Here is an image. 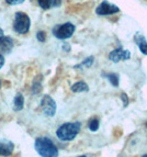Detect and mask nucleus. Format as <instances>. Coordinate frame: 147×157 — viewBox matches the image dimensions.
I'll list each match as a JSON object with an SVG mask.
<instances>
[{"mask_svg":"<svg viewBox=\"0 0 147 157\" xmlns=\"http://www.w3.org/2000/svg\"><path fill=\"white\" fill-rule=\"evenodd\" d=\"M35 149L42 157H58V149L47 137H39L35 141Z\"/></svg>","mask_w":147,"mask_h":157,"instance_id":"nucleus-1","label":"nucleus"},{"mask_svg":"<svg viewBox=\"0 0 147 157\" xmlns=\"http://www.w3.org/2000/svg\"><path fill=\"white\" fill-rule=\"evenodd\" d=\"M80 131V123L73 122V123H65L59 126L56 132L57 137L62 141H71L77 136Z\"/></svg>","mask_w":147,"mask_h":157,"instance_id":"nucleus-2","label":"nucleus"},{"mask_svg":"<svg viewBox=\"0 0 147 157\" xmlns=\"http://www.w3.org/2000/svg\"><path fill=\"white\" fill-rule=\"evenodd\" d=\"M74 32H75V25L69 23V22L64 24H57L53 29V34L57 39H61V40H65L70 37L74 34Z\"/></svg>","mask_w":147,"mask_h":157,"instance_id":"nucleus-4","label":"nucleus"},{"mask_svg":"<svg viewBox=\"0 0 147 157\" xmlns=\"http://www.w3.org/2000/svg\"><path fill=\"white\" fill-rule=\"evenodd\" d=\"M89 128L90 131L92 132H96L99 128V121L97 120V119H93V120H91L89 122Z\"/></svg>","mask_w":147,"mask_h":157,"instance_id":"nucleus-15","label":"nucleus"},{"mask_svg":"<svg viewBox=\"0 0 147 157\" xmlns=\"http://www.w3.org/2000/svg\"><path fill=\"white\" fill-rule=\"evenodd\" d=\"M3 64H5V57H3V55L0 54V68L2 67Z\"/></svg>","mask_w":147,"mask_h":157,"instance_id":"nucleus-21","label":"nucleus"},{"mask_svg":"<svg viewBox=\"0 0 147 157\" xmlns=\"http://www.w3.org/2000/svg\"><path fill=\"white\" fill-rule=\"evenodd\" d=\"M121 98H122V100H123V102H124V107H126V105H127V103H129V100H127L126 94H121Z\"/></svg>","mask_w":147,"mask_h":157,"instance_id":"nucleus-20","label":"nucleus"},{"mask_svg":"<svg viewBox=\"0 0 147 157\" xmlns=\"http://www.w3.org/2000/svg\"><path fill=\"white\" fill-rule=\"evenodd\" d=\"M146 126H147V123H146Z\"/></svg>","mask_w":147,"mask_h":157,"instance_id":"nucleus-25","label":"nucleus"},{"mask_svg":"<svg viewBox=\"0 0 147 157\" xmlns=\"http://www.w3.org/2000/svg\"><path fill=\"white\" fill-rule=\"evenodd\" d=\"M78 157H86V156H78Z\"/></svg>","mask_w":147,"mask_h":157,"instance_id":"nucleus-23","label":"nucleus"},{"mask_svg":"<svg viewBox=\"0 0 147 157\" xmlns=\"http://www.w3.org/2000/svg\"><path fill=\"white\" fill-rule=\"evenodd\" d=\"M41 107L43 109V112L48 117H53L56 112V103L50 96H44L41 101Z\"/></svg>","mask_w":147,"mask_h":157,"instance_id":"nucleus-5","label":"nucleus"},{"mask_svg":"<svg viewBox=\"0 0 147 157\" xmlns=\"http://www.w3.org/2000/svg\"><path fill=\"white\" fill-rule=\"evenodd\" d=\"M119 11H120V9L116 6L109 3L108 1H103L97 8L96 12H97V14H100V16H108V14H113V13H116Z\"/></svg>","mask_w":147,"mask_h":157,"instance_id":"nucleus-6","label":"nucleus"},{"mask_svg":"<svg viewBox=\"0 0 147 157\" xmlns=\"http://www.w3.org/2000/svg\"><path fill=\"white\" fill-rule=\"evenodd\" d=\"M135 42L138 45L141 52H142L143 54H145V55H147V42L145 41L144 37H143L142 35H136V36H135Z\"/></svg>","mask_w":147,"mask_h":157,"instance_id":"nucleus-11","label":"nucleus"},{"mask_svg":"<svg viewBox=\"0 0 147 157\" xmlns=\"http://www.w3.org/2000/svg\"><path fill=\"white\" fill-rule=\"evenodd\" d=\"M30 18L28 14L24 12H17L16 18H14V22H13V29L17 33L19 34H24L26 32H29L30 30Z\"/></svg>","mask_w":147,"mask_h":157,"instance_id":"nucleus-3","label":"nucleus"},{"mask_svg":"<svg viewBox=\"0 0 147 157\" xmlns=\"http://www.w3.org/2000/svg\"><path fill=\"white\" fill-rule=\"evenodd\" d=\"M37 2L41 6V8L46 10V9H50L52 7L53 0H37Z\"/></svg>","mask_w":147,"mask_h":157,"instance_id":"nucleus-13","label":"nucleus"},{"mask_svg":"<svg viewBox=\"0 0 147 157\" xmlns=\"http://www.w3.org/2000/svg\"><path fill=\"white\" fill-rule=\"evenodd\" d=\"M92 63H93V57H89V58H87L86 60H84V63H81L80 65L76 66V67H81V66H87V67H90V66L92 65Z\"/></svg>","mask_w":147,"mask_h":157,"instance_id":"nucleus-16","label":"nucleus"},{"mask_svg":"<svg viewBox=\"0 0 147 157\" xmlns=\"http://www.w3.org/2000/svg\"><path fill=\"white\" fill-rule=\"evenodd\" d=\"M2 36H3V31L0 29V37H2Z\"/></svg>","mask_w":147,"mask_h":157,"instance_id":"nucleus-22","label":"nucleus"},{"mask_svg":"<svg viewBox=\"0 0 147 157\" xmlns=\"http://www.w3.org/2000/svg\"><path fill=\"white\" fill-rule=\"evenodd\" d=\"M89 88H88V85L84 81H78L76 84H74L71 86V91L74 92H82V91H88Z\"/></svg>","mask_w":147,"mask_h":157,"instance_id":"nucleus-12","label":"nucleus"},{"mask_svg":"<svg viewBox=\"0 0 147 157\" xmlns=\"http://www.w3.org/2000/svg\"><path fill=\"white\" fill-rule=\"evenodd\" d=\"M23 105H24V98L21 94H18L14 97L13 100V110L14 111H20L23 109Z\"/></svg>","mask_w":147,"mask_h":157,"instance_id":"nucleus-10","label":"nucleus"},{"mask_svg":"<svg viewBox=\"0 0 147 157\" xmlns=\"http://www.w3.org/2000/svg\"><path fill=\"white\" fill-rule=\"evenodd\" d=\"M13 47V41L11 37L2 36L0 37V54L2 53H9Z\"/></svg>","mask_w":147,"mask_h":157,"instance_id":"nucleus-8","label":"nucleus"},{"mask_svg":"<svg viewBox=\"0 0 147 157\" xmlns=\"http://www.w3.org/2000/svg\"><path fill=\"white\" fill-rule=\"evenodd\" d=\"M131 57V53L129 51H125L123 48H116V50L112 51L109 55L110 60H112L113 63H118L121 60H126Z\"/></svg>","mask_w":147,"mask_h":157,"instance_id":"nucleus-7","label":"nucleus"},{"mask_svg":"<svg viewBox=\"0 0 147 157\" xmlns=\"http://www.w3.org/2000/svg\"><path fill=\"white\" fill-rule=\"evenodd\" d=\"M143 157H147V155H145V156H143Z\"/></svg>","mask_w":147,"mask_h":157,"instance_id":"nucleus-24","label":"nucleus"},{"mask_svg":"<svg viewBox=\"0 0 147 157\" xmlns=\"http://www.w3.org/2000/svg\"><path fill=\"white\" fill-rule=\"evenodd\" d=\"M40 90H41V84L34 82V85H33V92H34V94H37Z\"/></svg>","mask_w":147,"mask_h":157,"instance_id":"nucleus-19","label":"nucleus"},{"mask_svg":"<svg viewBox=\"0 0 147 157\" xmlns=\"http://www.w3.org/2000/svg\"><path fill=\"white\" fill-rule=\"evenodd\" d=\"M36 37H37V40H39L40 42H44V41H45V33H44V32H42V31H40L39 33L36 34Z\"/></svg>","mask_w":147,"mask_h":157,"instance_id":"nucleus-17","label":"nucleus"},{"mask_svg":"<svg viewBox=\"0 0 147 157\" xmlns=\"http://www.w3.org/2000/svg\"><path fill=\"white\" fill-rule=\"evenodd\" d=\"M108 79L110 80V82L114 87H116L119 85V76L116 75V74H109V75H108Z\"/></svg>","mask_w":147,"mask_h":157,"instance_id":"nucleus-14","label":"nucleus"},{"mask_svg":"<svg viewBox=\"0 0 147 157\" xmlns=\"http://www.w3.org/2000/svg\"><path fill=\"white\" fill-rule=\"evenodd\" d=\"M23 1L24 0H6V2L9 3V5H20Z\"/></svg>","mask_w":147,"mask_h":157,"instance_id":"nucleus-18","label":"nucleus"},{"mask_svg":"<svg viewBox=\"0 0 147 157\" xmlns=\"http://www.w3.org/2000/svg\"><path fill=\"white\" fill-rule=\"evenodd\" d=\"M13 152V144L11 142L1 140L0 141V155L1 156H9Z\"/></svg>","mask_w":147,"mask_h":157,"instance_id":"nucleus-9","label":"nucleus"}]
</instances>
